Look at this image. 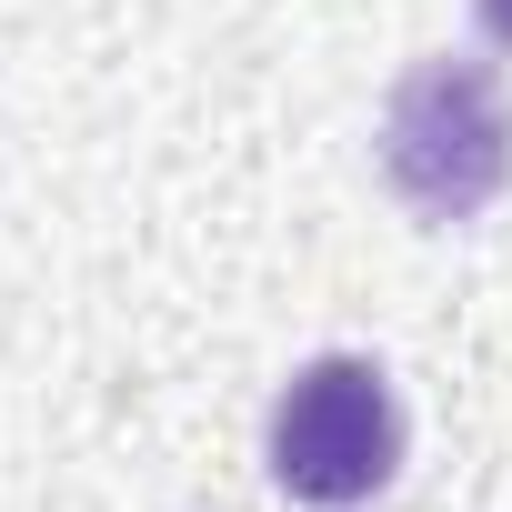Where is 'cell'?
<instances>
[{
  "label": "cell",
  "mask_w": 512,
  "mask_h": 512,
  "mask_svg": "<svg viewBox=\"0 0 512 512\" xmlns=\"http://www.w3.org/2000/svg\"><path fill=\"white\" fill-rule=\"evenodd\" d=\"M382 181L422 211V221H472L502 201L512 181V101L502 71L472 51H432L402 71L392 111H382Z\"/></svg>",
  "instance_id": "cell-1"
},
{
  "label": "cell",
  "mask_w": 512,
  "mask_h": 512,
  "mask_svg": "<svg viewBox=\"0 0 512 512\" xmlns=\"http://www.w3.org/2000/svg\"><path fill=\"white\" fill-rule=\"evenodd\" d=\"M402 462V402L362 352H322L292 372V392L272 402V482L292 502L352 512L392 482Z\"/></svg>",
  "instance_id": "cell-2"
},
{
  "label": "cell",
  "mask_w": 512,
  "mask_h": 512,
  "mask_svg": "<svg viewBox=\"0 0 512 512\" xmlns=\"http://www.w3.org/2000/svg\"><path fill=\"white\" fill-rule=\"evenodd\" d=\"M472 11H482V41H502V51H512V0H472Z\"/></svg>",
  "instance_id": "cell-3"
}]
</instances>
